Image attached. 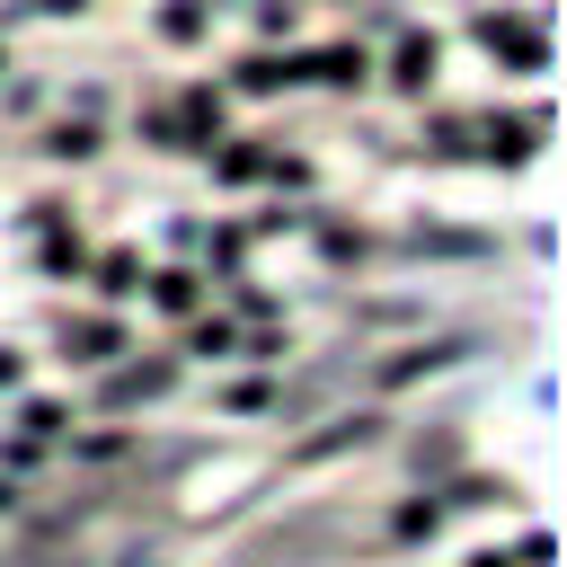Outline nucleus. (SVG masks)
Masks as SVG:
<instances>
[]
</instances>
